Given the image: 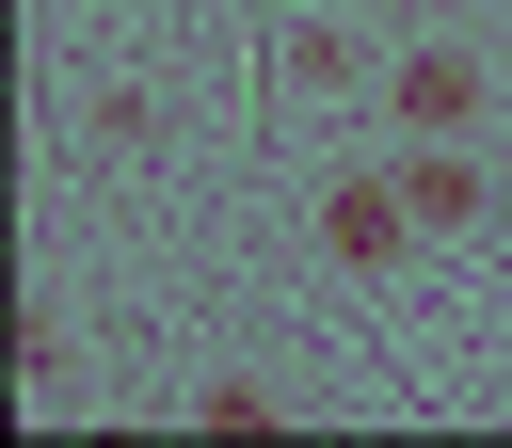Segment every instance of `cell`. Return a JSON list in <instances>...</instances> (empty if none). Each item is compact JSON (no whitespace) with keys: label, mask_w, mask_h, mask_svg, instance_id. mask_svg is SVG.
Segmentation results:
<instances>
[{"label":"cell","mask_w":512,"mask_h":448,"mask_svg":"<svg viewBox=\"0 0 512 448\" xmlns=\"http://www.w3.org/2000/svg\"><path fill=\"white\" fill-rule=\"evenodd\" d=\"M400 192H416V224H464V208H480V192H464V160H448V144H416V176H400Z\"/></svg>","instance_id":"obj_3"},{"label":"cell","mask_w":512,"mask_h":448,"mask_svg":"<svg viewBox=\"0 0 512 448\" xmlns=\"http://www.w3.org/2000/svg\"><path fill=\"white\" fill-rule=\"evenodd\" d=\"M384 16H448V0H384Z\"/></svg>","instance_id":"obj_4"},{"label":"cell","mask_w":512,"mask_h":448,"mask_svg":"<svg viewBox=\"0 0 512 448\" xmlns=\"http://www.w3.org/2000/svg\"><path fill=\"white\" fill-rule=\"evenodd\" d=\"M464 112H480V64H448V48H416V64H400V144H448Z\"/></svg>","instance_id":"obj_2"},{"label":"cell","mask_w":512,"mask_h":448,"mask_svg":"<svg viewBox=\"0 0 512 448\" xmlns=\"http://www.w3.org/2000/svg\"><path fill=\"white\" fill-rule=\"evenodd\" d=\"M320 240H336V272H400L416 256V192L400 176H336L320 192Z\"/></svg>","instance_id":"obj_1"}]
</instances>
